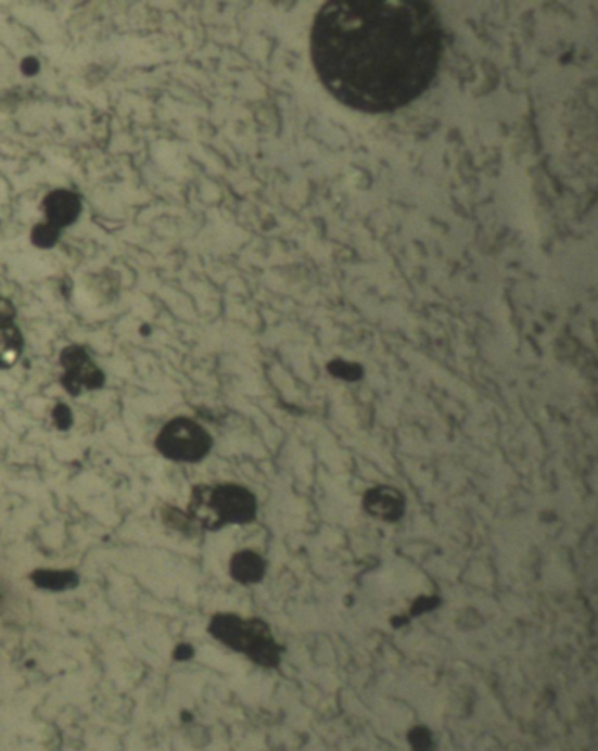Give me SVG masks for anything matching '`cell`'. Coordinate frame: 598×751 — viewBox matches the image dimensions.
Instances as JSON below:
<instances>
[{
	"mask_svg": "<svg viewBox=\"0 0 598 751\" xmlns=\"http://www.w3.org/2000/svg\"><path fill=\"white\" fill-rule=\"evenodd\" d=\"M443 51L441 16L421 0H332L311 28L321 85L344 106L372 115L425 92Z\"/></svg>",
	"mask_w": 598,
	"mask_h": 751,
	"instance_id": "cell-1",
	"label": "cell"
},
{
	"mask_svg": "<svg viewBox=\"0 0 598 751\" xmlns=\"http://www.w3.org/2000/svg\"><path fill=\"white\" fill-rule=\"evenodd\" d=\"M196 527L216 532L227 525H246L258 513V500L246 486L238 483L196 485L187 508Z\"/></svg>",
	"mask_w": 598,
	"mask_h": 751,
	"instance_id": "cell-2",
	"label": "cell"
},
{
	"mask_svg": "<svg viewBox=\"0 0 598 751\" xmlns=\"http://www.w3.org/2000/svg\"><path fill=\"white\" fill-rule=\"evenodd\" d=\"M207 633L229 650L241 653L253 664L275 670L283 657V648L260 619H244L236 613H216L209 620Z\"/></svg>",
	"mask_w": 598,
	"mask_h": 751,
	"instance_id": "cell-3",
	"label": "cell"
},
{
	"mask_svg": "<svg viewBox=\"0 0 598 751\" xmlns=\"http://www.w3.org/2000/svg\"><path fill=\"white\" fill-rule=\"evenodd\" d=\"M155 448L170 462L199 463L211 454L213 437L192 418L178 417L162 427Z\"/></svg>",
	"mask_w": 598,
	"mask_h": 751,
	"instance_id": "cell-4",
	"label": "cell"
},
{
	"mask_svg": "<svg viewBox=\"0 0 598 751\" xmlns=\"http://www.w3.org/2000/svg\"><path fill=\"white\" fill-rule=\"evenodd\" d=\"M60 366L64 369L60 385L73 397H79L82 392H96L105 385L104 371L93 362L90 353L81 344H69L62 349Z\"/></svg>",
	"mask_w": 598,
	"mask_h": 751,
	"instance_id": "cell-5",
	"label": "cell"
},
{
	"mask_svg": "<svg viewBox=\"0 0 598 751\" xmlns=\"http://www.w3.org/2000/svg\"><path fill=\"white\" fill-rule=\"evenodd\" d=\"M24 348V334L16 326V307L10 298L0 295V371L18 362Z\"/></svg>",
	"mask_w": 598,
	"mask_h": 751,
	"instance_id": "cell-6",
	"label": "cell"
},
{
	"mask_svg": "<svg viewBox=\"0 0 598 751\" xmlns=\"http://www.w3.org/2000/svg\"><path fill=\"white\" fill-rule=\"evenodd\" d=\"M42 212L47 218L42 224L62 234V230L78 221L82 212L81 199L71 190H53L42 199Z\"/></svg>",
	"mask_w": 598,
	"mask_h": 751,
	"instance_id": "cell-7",
	"label": "cell"
},
{
	"mask_svg": "<svg viewBox=\"0 0 598 751\" xmlns=\"http://www.w3.org/2000/svg\"><path fill=\"white\" fill-rule=\"evenodd\" d=\"M364 509L367 514L378 518L381 522H398L406 513V500L393 486H374L364 495Z\"/></svg>",
	"mask_w": 598,
	"mask_h": 751,
	"instance_id": "cell-8",
	"label": "cell"
},
{
	"mask_svg": "<svg viewBox=\"0 0 598 751\" xmlns=\"http://www.w3.org/2000/svg\"><path fill=\"white\" fill-rule=\"evenodd\" d=\"M230 576L241 585H256L264 580L267 563L260 553L253 550H241L232 555L229 563Z\"/></svg>",
	"mask_w": 598,
	"mask_h": 751,
	"instance_id": "cell-9",
	"label": "cell"
},
{
	"mask_svg": "<svg viewBox=\"0 0 598 751\" xmlns=\"http://www.w3.org/2000/svg\"><path fill=\"white\" fill-rule=\"evenodd\" d=\"M28 580L33 582L34 587L51 594L74 590L81 583V577L73 569H34Z\"/></svg>",
	"mask_w": 598,
	"mask_h": 751,
	"instance_id": "cell-10",
	"label": "cell"
},
{
	"mask_svg": "<svg viewBox=\"0 0 598 751\" xmlns=\"http://www.w3.org/2000/svg\"><path fill=\"white\" fill-rule=\"evenodd\" d=\"M162 523L170 531L181 532V534H193L196 525L192 518L188 517L187 511L174 505H165L161 509Z\"/></svg>",
	"mask_w": 598,
	"mask_h": 751,
	"instance_id": "cell-11",
	"label": "cell"
},
{
	"mask_svg": "<svg viewBox=\"0 0 598 751\" xmlns=\"http://www.w3.org/2000/svg\"><path fill=\"white\" fill-rule=\"evenodd\" d=\"M407 741L411 744L412 751H434V734L425 725H418L407 734Z\"/></svg>",
	"mask_w": 598,
	"mask_h": 751,
	"instance_id": "cell-12",
	"label": "cell"
},
{
	"mask_svg": "<svg viewBox=\"0 0 598 751\" xmlns=\"http://www.w3.org/2000/svg\"><path fill=\"white\" fill-rule=\"evenodd\" d=\"M59 239V232L51 230L44 224H37L30 232V241H33L34 246L41 247V250H50V247L55 246Z\"/></svg>",
	"mask_w": 598,
	"mask_h": 751,
	"instance_id": "cell-13",
	"label": "cell"
},
{
	"mask_svg": "<svg viewBox=\"0 0 598 751\" xmlns=\"http://www.w3.org/2000/svg\"><path fill=\"white\" fill-rule=\"evenodd\" d=\"M51 418H53V423H55L59 431H69L74 423L73 411H71L69 406L64 403L56 404L53 411H51Z\"/></svg>",
	"mask_w": 598,
	"mask_h": 751,
	"instance_id": "cell-14",
	"label": "cell"
},
{
	"mask_svg": "<svg viewBox=\"0 0 598 751\" xmlns=\"http://www.w3.org/2000/svg\"><path fill=\"white\" fill-rule=\"evenodd\" d=\"M330 372L343 380L353 381L358 380L361 376V369L355 364L343 362V360H338V362L330 364Z\"/></svg>",
	"mask_w": 598,
	"mask_h": 751,
	"instance_id": "cell-15",
	"label": "cell"
},
{
	"mask_svg": "<svg viewBox=\"0 0 598 751\" xmlns=\"http://www.w3.org/2000/svg\"><path fill=\"white\" fill-rule=\"evenodd\" d=\"M195 657V648L190 642H179L174 646L173 660L174 662H188Z\"/></svg>",
	"mask_w": 598,
	"mask_h": 751,
	"instance_id": "cell-16",
	"label": "cell"
},
{
	"mask_svg": "<svg viewBox=\"0 0 598 751\" xmlns=\"http://www.w3.org/2000/svg\"><path fill=\"white\" fill-rule=\"evenodd\" d=\"M438 606L437 597H421V599L416 600L415 606L411 608L412 616H418V614L427 613V611L435 610Z\"/></svg>",
	"mask_w": 598,
	"mask_h": 751,
	"instance_id": "cell-17",
	"label": "cell"
},
{
	"mask_svg": "<svg viewBox=\"0 0 598 751\" xmlns=\"http://www.w3.org/2000/svg\"><path fill=\"white\" fill-rule=\"evenodd\" d=\"M39 69H41V65H39V62L33 59V56L25 59L24 64H22V73H24L25 76H34V74L39 73Z\"/></svg>",
	"mask_w": 598,
	"mask_h": 751,
	"instance_id": "cell-18",
	"label": "cell"
}]
</instances>
